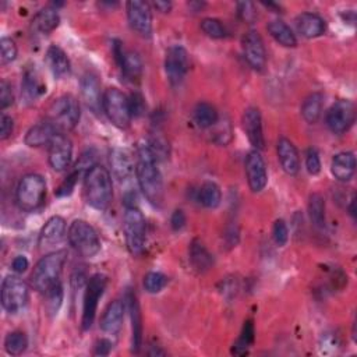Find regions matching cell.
<instances>
[{"label":"cell","mask_w":357,"mask_h":357,"mask_svg":"<svg viewBox=\"0 0 357 357\" xmlns=\"http://www.w3.org/2000/svg\"><path fill=\"white\" fill-rule=\"evenodd\" d=\"M278 158L280 162L282 169L290 174L296 176L300 170V158L296 146L293 142L284 137L279 138L278 141Z\"/></svg>","instance_id":"603a6c76"},{"label":"cell","mask_w":357,"mask_h":357,"mask_svg":"<svg viewBox=\"0 0 357 357\" xmlns=\"http://www.w3.org/2000/svg\"><path fill=\"white\" fill-rule=\"evenodd\" d=\"M211 128H215L213 130V139L215 142L218 144H222V145H226L230 138H231V130H230V124L229 121H216V124Z\"/></svg>","instance_id":"7bdbcfd3"},{"label":"cell","mask_w":357,"mask_h":357,"mask_svg":"<svg viewBox=\"0 0 357 357\" xmlns=\"http://www.w3.org/2000/svg\"><path fill=\"white\" fill-rule=\"evenodd\" d=\"M13 128H14L13 117L7 116V114H1V119H0V138L6 139L7 137H10L11 132H13Z\"/></svg>","instance_id":"c3c4849f"},{"label":"cell","mask_w":357,"mask_h":357,"mask_svg":"<svg viewBox=\"0 0 357 357\" xmlns=\"http://www.w3.org/2000/svg\"><path fill=\"white\" fill-rule=\"evenodd\" d=\"M73 158V144L64 134L57 132L49 144V165L56 172H63L70 166Z\"/></svg>","instance_id":"9a60e30c"},{"label":"cell","mask_w":357,"mask_h":357,"mask_svg":"<svg viewBox=\"0 0 357 357\" xmlns=\"http://www.w3.org/2000/svg\"><path fill=\"white\" fill-rule=\"evenodd\" d=\"M46 64L56 78H63V77L68 75L70 70H71L70 60H68L66 52L57 45H52L47 47Z\"/></svg>","instance_id":"484cf974"},{"label":"cell","mask_w":357,"mask_h":357,"mask_svg":"<svg viewBox=\"0 0 357 357\" xmlns=\"http://www.w3.org/2000/svg\"><path fill=\"white\" fill-rule=\"evenodd\" d=\"M26 346H28V339H26V335L24 332H20V331H15V332H11L6 336L4 339V347H6V351L11 356H20L22 354L25 350H26Z\"/></svg>","instance_id":"74e56055"},{"label":"cell","mask_w":357,"mask_h":357,"mask_svg":"<svg viewBox=\"0 0 357 357\" xmlns=\"http://www.w3.org/2000/svg\"><path fill=\"white\" fill-rule=\"evenodd\" d=\"M45 92H46V85L42 82L40 75L35 68V66L26 67L22 74V82H21L22 99L26 103H32Z\"/></svg>","instance_id":"d6986e66"},{"label":"cell","mask_w":357,"mask_h":357,"mask_svg":"<svg viewBox=\"0 0 357 357\" xmlns=\"http://www.w3.org/2000/svg\"><path fill=\"white\" fill-rule=\"evenodd\" d=\"M254 335H255V331H254V324L252 321H245L244 325H243V329H241V333L237 339V342L233 344V349L231 351L234 354H244L248 351V349L251 347L252 342H254Z\"/></svg>","instance_id":"8d00e7d4"},{"label":"cell","mask_w":357,"mask_h":357,"mask_svg":"<svg viewBox=\"0 0 357 357\" xmlns=\"http://www.w3.org/2000/svg\"><path fill=\"white\" fill-rule=\"evenodd\" d=\"M158 160L148 139L138 142L135 163L137 181L145 198L153 205H160L163 199V178L158 167Z\"/></svg>","instance_id":"6da1fadb"},{"label":"cell","mask_w":357,"mask_h":357,"mask_svg":"<svg viewBox=\"0 0 357 357\" xmlns=\"http://www.w3.org/2000/svg\"><path fill=\"white\" fill-rule=\"evenodd\" d=\"M188 258L190 262L192 265V268L198 272H205L208 271L212 264H213V258L212 254L206 250V247L199 241V240H192L190 244V250H188Z\"/></svg>","instance_id":"4dcf8cb0"},{"label":"cell","mask_w":357,"mask_h":357,"mask_svg":"<svg viewBox=\"0 0 357 357\" xmlns=\"http://www.w3.org/2000/svg\"><path fill=\"white\" fill-rule=\"evenodd\" d=\"M112 347H113V343L109 339L103 337V339L96 342V344H95V354L96 356H107L110 353Z\"/></svg>","instance_id":"f5cc1de1"},{"label":"cell","mask_w":357,"mask_h":357,"mask_svg":"<svg viewBox=\"0 0 357 357\" xmlns=\"http://www.w3.org/2000/svg\"><path fill=\"white\" fill-rule=\"evenodd\" d=\"M324 96L319 92L308 95L301 105V116L307 123H317L322 113Z\"/></svg>","instance_id":"d6a6232c"},{"label":"cell","mask_w":357,"mask_h":357,"mask_svg":"<svg viewBox=\"0 0 357 357\" xmlns=\"http://www.w3.org/2000/svg\"><path fill=\"white\" fill-rule=\"evenodd\" d=\"M356 119V109L353 102L347 99L336 100L326 112V126L335 134H343L347 131Z\"/></svg>","instance_id":"7c38bea8"},{"label":"cell","mask_w":357,"mask_h":357,"mask_svg":"<svg viewBox=\"0 0 357 357\" xmlns=\"http://www.w3.org/2000/svg\"><path fill=\"white\" fill-rule=\"evenodd\" d=\"M123 318H124V304L120 300H114L109 303L100 318L102 331L107 335L116 336L121 331Z\"/></svg>","instance_id":"7402d4cb"},{"label":"cell","mask_w":357,"mask_h":357,"mask_svg":"<svg viewBox=\"0 0 357 357\" xmlns=\"http://www.w3.org/2000/svg\"><path fill=\"white\" fill-rule=\"evenodd\" d=\"M198 201L205 208H218L222 201V191L219 185L213 181H205L198 190Z\"/></svg>","instance_id":"e575fe53"},{"label":"cell","mask_w":357,"mask_h":357,"mask_svg":"<svg viewBox=\"0 0 357 357\" xmlns=\"http://www.w3.org/2000/svg\"><path fill=\"white\" fill-rule=\"evenodd\" d=\"M308 215L315 227L321 229L325 226V201L321 194H311L308 201Z\"/></svg>","instance_id":"d590c367"},{"label":"cell","mask_w":357,"mask_h":357,"mask_svg":"<svg viewBox=\"0 0 357 357\" xmlns=\"http://www.w3.org/2000/svg\"><path fill=\"white\" fill-rule=\"evenodd\" d=\"M127 18L134 31L142 36L152 33V13L149 4L139 0H131L126 4Z\"/></svg>","instance_id":"5bb4252c"},{"label":"cell","mask_w":357,"mask_h":357,"mask_svg":"<svg viewBox=\"0 0 357 357\" xmlns=\"http://www.w3.org/2000/svg\"><path fill=\"white\" fill-rule=\"evenodd\" d=\"M123 227L128 251L132 255H139L144 251L146 240V222L142 212L135 205L126 206Z\"/></svg>","instance_id":"52a82bcc"},{"label":"cell","mask_w":357,"mask_h":357,"mask_svg":"<svg viewBox=\"0 0 357 357\" xmlns=\"http://www.w3.org/2000/svg\"><path fill=\"white\" fill-rule=\"evenodd\" d=\"M66 258L67 252L63 250L52 251L42 257L31 273V284L33 289L40 293H46L54 283H57Z\"/></svg>","instance_id":"3957f363"},{"label":"cell","mask_w":357,"mask_h":357,"mask_svg":"<svg viewBox=\"0 0 357 357\" xmlns=\"http://www.w3.org/2000/svg\"><path fill=\"white\" fill-rule=\"evenodd\" d=\"M102 109L107 119L119 128H127L132 119L128 98L117 88H107L103 92Z\"/></svg>","instance_id":"ba28073f"},{"label":"cell","mask_w":357,"mask_h":357,"mask_svg":"<svg viewBox=\"0 0 357 357\" xmlns=\"http://www.w3.org/2000/svg\"><path fill=\"white\" fill-rule=\"evenodd\" d=\"M238 8V15L244 20V21H252L255 18V11H254V6L252 3L248 1H243L237 4Z\"/></svg>","instance_id":"f907efd6"},{"label":"cell","mask_w":357,"mask_h":357,"mask_svg":"<svg viewBox=\"0 0 357 357\" xmlns=\"http://www.w3.org/2000/svg\"><path fill=\"white\" fill-rule=\"evenodd\" d=\"M109 162H110L113 176L119 180L130 178L135 170L131 155L126 149H121V148H114L110 152Z\"/></svg>","instance_id":"cb8c5ba5"},{"label":"cell","mask_w":357,"mask_h":357,"mask_svg":"<svg viewBox=\"0 0 357 357\" xmlns=\"http://www.w3.org/2000/svg\"><path fill=\"white\" fill-rule=\"evenodd\" d=\"M243 128L250 144L257 149H262L265 145L262 131V117L258 107H247L243 114Z\"/></svg>","instance_id":"ac0fdd59"},{"label":"cell","mask_w":357,"mask_h":357,"mask_svg":"<svg viewBox=\"0 0 357 357\" xmlns=\"http://www.w3.org/2000/svg\"><path fill=\"white\" fill-rule=\"evenodd\" d=\"M194 120L198 127L211 128L219 120V114L213 105L208 102H199L194 109Z\"/></svg>","instance_id":"836d02e7"},{"label":"cell","mask_w":357,"mask_h":357,"mask_svg":"<svg viewBox=\"0 0 357 357\" xmlns=\"http://www.w3.org/2000/svg\"><path fill=\"white\" fill-rule=\"evenodd\" d=\"M106 284H107V278L103 273L92 275L86 283L84 303H82V318H81V326L84 331H88L95 321L98 301L102 297L106 289Z\"/></svg>","instance_id":"30bf717a"},{"label":"cell","mask_w":357,"mask_h":357,"mask_svg":"<svg viewBox=\"0 0 357 357\" xmlns=\"http://www.w3.org/2000/svg\"><path fill=\"white\" fill-rule=\"evenodd\" d=\"M28 266H29V261L25 255H17L11 262V268L15 273L25 272L28 269Z\"/></svg>","instance_id":"816d5d0a"},{"label":"cell","mask_w":357,"mask_h":357,"mask_svg":"<svg viewBox=\"0 0 357 357\" xmlns=\"http://www.w3.org/2000/svg\"><path fill=\"white\" fill-rule=\"evenodd\" d=\"M79 85H81V95L86 107H89L93 113H98L102 106V98H103V93H100V84L98 77L92 73H86L82 75Z\"/></svg>","instance_id":"ffe728a7"},{"label":"cell","mask_w":357,"mask_h":357,"mask_svg":"<svg viewBox=\"0 0 357 357\" xmlns=\"http://www.w3.org/2000/svg\"><path fill=\"white\" fill-rule=\"evenodd\" d=\"M245 176L252 192H261L268 183L266 165L259 151H251L245 159Z\"/></svg>","instance_id":"2e32d148"},{"label":"cell","mask_w":357,"mask_h":357,"mask_svg":"<svg viewBox=\"0 0 357 357\" xmlns=\"http://www.w3.org/2000/svg\"><path fill=\"white\" fill-rule=\"evenodd\" d=\"M14 102V96H13V91L11 86L7 81H1L0 82V107L4 110L6 107L11 106Z\"/></svg>","instance_id":"7dc6e473"},{"label":"cell","mask_w":357,"mask_h":357,"mask_svg":"<svg viewBox=\"0 0 357 357\" xmlns=\"http://www.w3.org/2000/svg\"><path fill=\"white\" fill-rule=\"evenodd\" d=\"M296 25L298 32L304 38H318L325 32V21L321 15L315 13H301L296 18Z\"/></svg>","instance_id":"4316f807"},{"label":"cell","mask_w":357,"mask_h":357,"mask_svg":"<svg viewBox=\"0 0 357 357\" xmlns=\"http://www.w3.org/2000/svg\"><path fill=\"white\" fill-rule=\"evenodd\" d=\"M128 310L131 318V349L138 353L142 346V318L139 304L134 294H128Z\"/></svg>","instance_id":"f1b7e54d"},{"label":"cell","mask_w":357,"mask_h":357,"mask_svg":"<svg viewBox=\"0 0 357 357\" xmlns=\"http://www.w3.org/2000/svg\"><path fill=\"white\" fill-rule=\"evenodd\" d=\"M243 46V54L247 60V63L257 71H262L266 66V52L262 42L261 35L251 29L245 32L241 40Z\"/></svg>","instance_id":"4fadbf2b"},{"label":"cell","mask_w":357,"mask_h":357,"mask_svg":"<svg viewBox=\"0 0 357 357\" xmlns=\"http://www.w3.org/2000/svg\"><path fill=\"white\" fill-rule=\"evenodd\" d=\"M153 4H155V7H156L159 11H162V13H167V11H170V8H172V3H170V1H155Z\"/></svg>","instance_id":"db71d44e"},{"label":"cell","mask_w":357,"mask_h":357,"mask_svg":"<svg viewBox=\"0 0 357 357\" xmlns=\"http://www.w3.org/2000/svg\"><path fill=\"white\" fill-rule=\"evenodd\" d=\"M114 57L124 74L130 81H138L142 75V60L137 52L124 50L120 42L114 45Z\"/></svg>","instance_id":"e0dca14e"},{"label":"cell","mask_w":357,"mask_h":357,"mask_svg":"<svg viewBox=\"0 0 357 357\" xmlns=\"http://www.w3.org/2000/svg\"><path fill=\"white\" fill-rule=\"evenodd\" d=\"M59 22H60V17L57 10L52 7H46L38 11L32 18V29L39 33L47 35L59 26Z\"/></svg>","instance_id":"f546056e"},{"label":"cell","mask_w":357,"mask_h":357,"mask_svg":"<svg viewBox=\"0 0 357 357\" xmlns=\"http://www.w3.org/2000/svg\"><path fill=\"white\" fill-rule=\"evenodd\" d=\"M201 29L213 39H222L226 36V29L218 18H204L201 21Z\"/></svg>","instance_id":"60d3db41"},{"label":"cell","mask_w":357,"mask_h":357,"mask_svg":"<svg viewBox=\"0 0 357 357\" xmlns=\"http://www.w3.org/2000/svg\"><path fill=\"white\" fill-rule=\"evenodd\" d=\"M46 310L50 315H56L61 307L63 303V287L60 280L54 283L46 293Z\"/></svg>","instance_id":"f35d334b"},{"label":"cell","mask_w":357,"mask_h":357,"mask_svg":"<svg viewBox=\"0 0 357 357\" xmlns=\"http://www.w3.org/2000/svg\"><path fill=\"white\" fill-rule=\"evenodd\" d=\"M331 172L339 181H349L356 172V156L353 152H340L333 156Z\"/></svg>","instance_id":"83f0119b"},{"label":"cell","mask_w":357,"mask_h":357,"mask_svg":"<svg viewBox=\"0 0 357 357\" xmlns=\"http://www.w3.org/2000/svg\"><path fill=\"white\" fill-rule=\"evenodd\" d=\"M79 103L71 95L57 98L47 110V121H50L57 131H70L79 121Z\"/></svg>","instance_id":"8992f818"},{"label":"cell","mask_w":357,"mask_h":357,"mask_svg":"<svg viewBox=\"0 0 357 357\" xmlns=\"http://www.w3.org/2000/svg\"><path fill=\"white\" fill-rule=\"evenodd\" d=\"M266 28H268V32L271 33V36L282 46L294 47L297 45L296 35L293 33L290 26L286 22H283L282 20H272L271 22H268Z\"/></svg>","instance_id":"1f68e13d"},{"label":"cell","mask_w":357,"mask_h":357,"mask_svg":"<svg viewBox=\"0 0 357 357\" xmlns=\"http://www.w3.org/2000/svg\"><path fill=\"white\" fill-rule=\"evenodd\" d=\"M1 305L8 314H17L28 303V284L15 275H8L1 282Z\"/></svg>","instance_id":"9c48e42d"},{"label":"cell","mask_w":357,"mask_h":357,"mask_svg":"<svg viewBox=\"0 0 357 357\" xmlns=\"http://www.w3.org/2000/svg\"><path fill=\"white\" fill-rule=\"evenodd\" d=\"M167 284V276L162 272H148L144 278V287L148 293H159Z\"/></svg>","instance_id":"ab89813d"},{"label":"cell","mask_w":357,"mask_h":357,"mask_svg":"<svg viewBox=\"0 0 357 357\" xmlns=\"http://www.w3.org/2000/svg\"><path fill=\"white\" fill-rule=\"evenodd\" d=\"M187 223V219H185V213L181 211V209H176L173 213H172V218H170V225H172V229L174 231H180Z\"/></svg>","instance_id":"681fc988"},{"label":"cell","mask_w":357,"mask_h":357,"mask_svg":"<svg viewBox=\"0 0 357 357\" xmlns=\"http://www.w3.org/2000/svg\"><path fill=\"white\" fill-rule=\"evenodd\" d=\"M305 167L308 170L310 174L315 176L321 172V159H319V155L315 149L310 148L307 151V155H305Z\"/></svg>","instance_id":"bcb514c9"},{"label":"cell","mask_w":357,"mask_h":357,"mask_svg":"<svg viewBox=\"0 0 357 357\" xmlns=\"http://www.w3.org/2000/svg\"><path fill=\"white\" fill-rule=\"evenodd\" d=\"M84 192L86 202L98 211H105L113 198L110 173L102 165H93L84 176Z\"/></svg>","instance_id":"7a4b0ae2"},{"label":"cell","mask_w":357,"mask_h":357,"mask_svg":"<svg viewBox=\"0 0 357 357\" xmlns=\"http://www.w3.org/2000/svg\"><path fill=\"white\" fill-rule=\"evenodd\" d=\"M128 103H130V110L132 117H138L144 113L145 110V99L139 92H132L128 96Z\"/></svg>","instance_id":"f6af8a7d"},{"label":"cell","mask_w":357,"mask_h":357,"mask_svg":"<svg viewBox=\"0 0 357 357\" xmlns=\"http://www.w3.org/2000/svg\"><path fill=\"white\" fill-rule=\"evenodd\" d=\"M0 56H1V61L6 63H11L15 60L17 57V45L11 38H1L0 39Z\"/></svg>","instance_id":"b9f144b4"},{"label":"cell","mask_w":357,"mask_h":357,"mask_svg":"<svg viewBox=\"0 0 357 357\" xmlns=\"http://www.w3.org/2000/svg\"><path fill=\"white\" fill-rule=\"evenodd\" d=\"M71 247L85 258L95 257L100 251V238L92 225L82 219L71 222L67 231Z\"/></svg>","instance_id":"277c9868"},{"label":"cell","mask_w":357,"mask_h":357,"mask_svg":"<svg viewBox=\"0 0 357 357\" xmlns=\"http://www.w3.org/2000/svg\"><path fill=\"white\" fill-rule=\"evenodd\" d=\"M66 234V220L61 216H52L39 233V245L49 248L59 244Z\"/></svg>","instance_id":"44dd1931"},{"label":"cell","mask_w":357,"mask_h":357,"mask_svg":"<svg viewBox=\"0 0 357 357\" xmlns=\"http://www.w3.org/2000/svg\"><path fill=\"white\" fill-rule=\"evenodd\" d=\"M46 197V181L40 174L29 173L25 174L15 191L18 206L25 212L36 211L45 201Z\"/></svg>","instance_id":"5b68a950"},{"label":"cell","mask_w":357,"mask_h":357,"mask_svg":"<svg viewBox=\"0 0 357 357\" xmlns=\"http://www.w3.org/2000/svg\"><path fill=\"white\" fill-rule=\"evenodd\" d=\"M188 67L190 61L187 50L180 45H172L165 56V71L172 86H178L184 81Z\"/></svg>","instance_id":"8fae6325"},{"label":"cell","mask_w":357,"mask_h":357,"mask_svg":"<svg viewBox=\"0 0 357 357\" xmlns=\"http://www.w3.org/2000/svg\"><path fill=\"white\" fill-rule=\"evenodd\" d=\"M272 234H273V240L278 245H284L289 240V229L287 225L283 219H278L273 223V229H272Z\"/></svg>","instance_id":"ee69618b"},{"label":"cell","mask_w":357,"mask_h":357,"mask_svg":"<svg viewBox=\"0 0 357 357\" xmlns=\"http://www.w3.org/2000/svg\"><path fill=\"white\" fill-rule=\"evenodd\" d=\"M57 132H60V131H57V128L50 121H47V120L40 121V123L32 126L26 131L25 144L28 146H35V148L49 145Z\"/></svg>","instance_id":"d4e9b609"}]
</instances>
